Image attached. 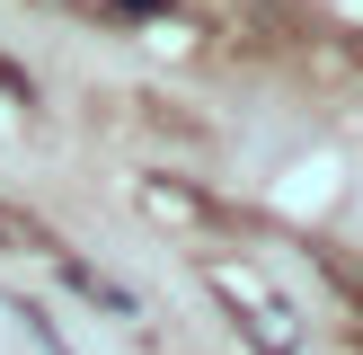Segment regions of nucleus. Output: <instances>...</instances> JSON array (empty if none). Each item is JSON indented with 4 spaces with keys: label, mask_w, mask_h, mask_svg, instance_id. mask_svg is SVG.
<instances>
[{
    "label": "nucleus",
    "mask_w": 363,
    "mask_h": 355,
    "mask_svg": "<svg viewBox=\"0 0 363 355\" xmlns=\"http://www.w3.org/2000/svg\"><path fill=\"white\" fill-rule=\"evenodd\" d=\"M222 293H230V302H248V337H257L266 355H293V346H301L293 311H284L275 293H257V284H248V275H222Z\"/></svg>",
    "instance_id": "obj_1"
},
{
    "label": "nucleus",
    "mask_w": 363,
    "mask_h": 355,
    "mask_svg": "<svg viewBox=\"0 0 363 355\" xmlns=\"http://www.w3.org/2000/svg\"><path fill=\"white\" fill-rule=\"evenodd\" d=\"M169 0H116V18H160Z\"/></svg>",
    "instance_id": "obj_2"
}]
</instances>
